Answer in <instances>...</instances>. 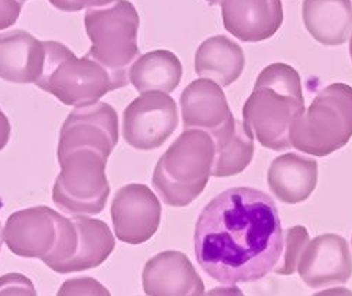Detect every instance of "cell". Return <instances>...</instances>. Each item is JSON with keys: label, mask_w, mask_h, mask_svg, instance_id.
<instances>
[{"label": "cell", "mask_w": 352, "mask_h": 296, "mask_svg": "<svg viewBox=\"0 0 352 296\" xmlns=\"http://www.w3.org/2000/svg\"><path fill=\"white\" fill-rule=\"evenodd\" d=\"M283 235L277 205L267 194L230 188L210 201L197 220V262L219 284L256 282L280 260Z\"/></svg>", "instance_id": "obj_1"}, {"label": "cell", "mask_w": 352, "mask_h": 296, "mask_svg": "<svg viewBox=\"0 0 352 296\" xmlns=\"http://www.w3.org/2000/svg\"><path fill=\"white\" fill-rule=\"evenodd\" d=\"M303 110L299 72L287 64L274 63L258 74L253 93L244 103L243 118L261 146L280 152L292 147L290 125Z\"/></svg>", "instance_id": "obj_2"}, {"label": "cell", "mask_w": 352, "mask_h": 296, "mask_svg": "<svg viewBox=\"0 0 352 296\" xmlns=\"http://www.w3.org/2000/svg\"><path fill=\"white\" fill-rule=\"evenodd\" d=\"M215 145L208 131L188 129L157 160L152 185L166 205L186 207L207 187L212 172Z\"/></svg>", "instance_id": "obj_3"}, {"label": "cell", "mask_w": 352, "mask_h": 296, "mask_svg": "<svg viewBox=\"0 0 352 296\" xmlns=\"http://www.w3.org/2000/svg\"><path fill=\"white\" fill-rule=\"evenodd\" d=\"M43 45L47 51L45 63L35 84L65 106L94 105L107 93L130 83L114 76L88 54L78 58L61 42L45 41Z\"/></svg>", "instance_id": "obj_4"}, {"label": "cell", "mask_w": 352, "mask_h": 296, "mask_svg": "<svg viewBox=\"0 0 352 296\" xmlns=\"http://www.w3.org/2000/svg\"><path fill=\"white\" fill-rule=\"evenodd\" d=\"M352 138V87L335 83L318 93L290 125L292 147L306 155L328 156Z\"/></svg>", "instance_id": "obj_5"}, {"label": "cell", "mask_w": 352, "mask_h": 296, "mask_svg": "<svg viewBox=\"0 0 352 296\" xmlns=\"http://www.w3.org/2000/svg\"><path fill=\"white\" fill-rule=\"evenodd\" d=\"M139 23V13L127 0H113L106 6L87 9L84 25L91 41L87 54L114 76L129 81V70L140 54Z\"/></svg>", "instance_id": "obj_6"}, {"label": "cell", "mask_w": 352, "mask_h": 296, "mask_svg": "<svg viewBox=\"0 0 352 296\" xmlns=\"http://www.w3.org/2000/svg\"><path fill=\"white\" fill-rule=\"evenodd\" d=\"M107 160L109 156L91 147L58 155L61 173L52 188V201L58 209L72 215H97L104 210L110 195Z\"/></svg>", "instance_id": "obj_7"}, {"label": "cell", "mask_w": 352, "mask_h": 296, "mask_svg": "<svg viewBox=\"0 0 352 296\" xmlns=\"http://www.w3.org/2000/svg\"><path fill=\"white\" fill-rule=\"evenodd\" d=\"M178 123V106L168 93H142L123 113V138L138 151H155L172 136Z\"/></svg>", "instance_id": "obj_8"}, {"label": "cell", "mask_w": 352, "mask_h": 296, "mask_svg": "<svg viewBox=\"0 0 352 296\" xmlns=\"http://www.w3.org/2000/svg\"><path fill=\"white\" fill-rule=\"evenodd\" d=\"M162 207L155 192L143 184L122 187L111 204L116 237L127 244L151 240L160 226Z\"/></svg>", "instance_id": "obj_9"}, {"label": "cell", "mask_w": 352, "mask_h": 296, "mask_svg": "<svg viewBox=\"0 0 352 296\" xmlns=\"http://www.w3.org/2000/svg\"><path fill=\"white\" fill-rule=\"evenodd\" d=\"M119 143V116L107 103L97 101L72 110L60 131L58 155L77 147H91L110 156Z\"/></svg>", "instance_id": "obj_10"}, {"label": "cell", "mask_w": 352, "mask_h": 296, "mask_svg": "<svg viewBox=\"0 0 352 296\" xmlns=\"http://www.w3.org/2000/svg\"><path fill=\"white\" fill-rule=\"evenodd\" d=\"M61 214L50 207H31L13 213L3 230V239L13 255L45 259L54 250L60 233Z\"/></svg>", "instance_id": "obj_11"}, {"label": "cell", "mask_w": 352, "mask_h": 296, "mask_svg": "<svg viewBox=\"0 0 352 296\" xmlns=\"http://www.w3.org/2000/svg\"><path fill=\"white\" fill-rule=\"evenodd\" d=\"M296 271L312 289L345 285L352 276V255L348 242L333 233L318 235L305 247Z\"/></svg>", "instance_id": "obj_12"}, {"label": "cell", "mask_w": 352, "mask_h": 296, "mask_svg": "<svg viewBox=\"0 0 352 296\" xmlns=\"http://www.w3.org/2000/svg\"><path fill=\"white\" fill-rule=\"evenodd\" d=\"M143 290L149 296H199L205 285L186 255L162 251L144 264Z\"/></svg>", "instance_id": "obj_13"}, {"label": "cell", "mask_w": 352, "mask_h": 296, "mask_svg": "<svg viewBox=\"0 0 352 296\" xmlns=\"http://www.w3.org/2000/svg\"><path fill=\"white\" fill-rule=\"evenodd\" d=\"M226 31L243 42H260L280 29L285 13L282 0H223Z\"/></svg>", "instance_id": "obj_14"}, {"label": "cell", "mask_w": 352, "mask_h": 296, "mask_svg": "<svg viewBox=\"0 0 352 296\" xmlns=\"http://www.w3.org/2000/svg\"><path fill=\"white\" fill-rule=\"evenodd\" d=\"M45 54L43 42L22 29L0 34V78L13 84H35Z\"/></svg>", "instance_id": "obj_15"}, {"label": "cell", "mask_w": 352, "mask_h": 296, "mask_svg": "<svg viewBox=\"0 0 352 296\" xmlns=\"http://www.w3.org/2000/svg\"><path fill=\"white\" fill-rule=\"evenodd\" d=\"M181 110L185 130L201 129L208 133L223 126L232 114L221 85L208 78H198L185 88Z\"/></svg>", "instance_id": "obj_16"}, {"label": "cell", "mask_w": 352, "mask_h": 296, "mask_svg": "<svg viewBox=\"0 0 352 296\" xmlns=\"http://www.w3.org/2000/svg\"><path fill=\"white\" fill-rule=\"evenodd\" d=\"M267 184L272 194L282 202H303L318 185V162L302 155L285 154L272 162Z\"/></svg>", "instance_id": "obj_17"}, {"label": "cell", "mask_w": 352, "mask_h": 296, "mask_svg": "<svg viewBox=\"0 0 352 296\" xmlns=\"http://www.w3.org/2000/svg\"><path fill=\"white\" fill-rule=\"evenodd\" d=\"M302 18L311 36L325 47H338L352 35L351 0H303Z\"/></svg>", "instance_id": "obj_18"}, {"label": "cell", "mask_w": 352, "mask_h": 296, "mask_svg": "<svg viewBox=\"0 0 352 296\" xmlns=\"http://www.w3.org/2000/svg\"><path fill=\"white\" fill-rule=\"evenodd\" d=\"M210 135L215 145L211 176L226 178L239 175L252 164L254 136L244 122L237 120L231 114L223 126L212 130Z\"/></svg>", "instance_id": "obj_19"}, {"label": "cell", "mask_w": 352, "mask_h": 296, "mask_svg": "<svg viewBox=\"0 0 352 296\" xmlns=\"http://www.w3.org/2000/svg\"><path fill=\"white\" fill-rule=\"evenodd\" d=\"M72 220L77 230L76 249L60 271L63 275L98 268L109 259L116 247L114 235L104 221L82 215Z\"/></svg>", "instance_id": "obj_20"}, {"label": "cell", "mask_w": 352, "mask_h": 296, "mask_svg": "<svg viewBox=\"0 0 352 296\" xmlns=\"http://www.w3.org/2000/svg\"><path fill=\"white\" fill-rule=\"evenodd\" d=\"M245 65L240 45L224 35L204 41L195 52V72L201 78L228 87L237 81Z\"/></svg>", "instance_id": "obj_21"}, {"label": "cell", "mask_w": 352, "mask_h": 296, "mask_svg": "<svg viewBox=\"0 0 352 296\" xmlns=\"http://www.w3.org/2000/svg\"><path fill=\"white\" fill-rule=\"evenodd\" d=\"M179 58L166 50H157L139 56L129 70V81L139 93H172L182 80Z\"/></svg>", "instance_id": "obj_22"}, {"label": "cell", "mask_w": 352, "mask_h": 296, "mask_svg": "<svg viewBox=\"0 0 352 296\" xmlns=\"http://www.w3.org/2000/svg\"><path fill=\"white\" fill-rule=\"evenodd\" d=\"M309 242V233H307V230L303 226H295L287 229L283 235L282 256L273 272L285 276L295 273L303 250Z\"/></svg>", "instance_id": "obj_23"}, {"label": "cell", "mask_w": 352, "mask_h": 296, "mask_svg": "<svg viewBox=\"0 0 352 296\" xmlns=\"http://www.w3.org/2000/svg\"><path fill=\"white\" fill-rule=\"evenodd\" d=\"M36 295L31 280L19 273H10L0 277V295Z\"/></svg>", "instance_id": "obj_24"}, {"label": "cell", "mask_w": 352, "mask_h": 296, "mask_svg": "<svg viewBox=\"0 0 352 296\" xmlns=\"http://www.w3.org/2000/svg\"><path fill=\"white\" fill-rule=\"evenodd\" d=\"M113 0H50V3L61 12H80L82 9L106 6Z\"/></svg>", "instance_id": "obj_25"}, {"label": "cell", "mask_w": 352, "mask_h": 296, "mask_svg": "<svg viewBox=\"0 0 352 296\" xmlns=\"http://www.w3.org/2000/svg\"><path fill=\"white\" fill-rule=\"evenodd\" d=\"M21 12V0H0V31L16 23Z\"/></svg>", "instance_id": "obj_26"}, {"label": "cell", "mask_w": 352, "mask_h": 296, "mask_svg": "<svg viewBox=\"0 0 352 296\" xmlns=\"http://www.w3.org/2000/svg\"><path fill=\"white\" fill-rule=\"evenodd\" d=\"M10 133H12V127H10V122L8 116L0 109V151H3L9 139H10Z\"/></svg>", "instance_id": "obj_27"}, {"label": "cell", "mask_w": 352, "mask_h": 296, "mask_svg": "<svg viewBox=\"0 0 352 296\" xmlns=\"http://www.w3.org/2000/svg\"><path fill=\"white\" fill-rule=\"evenodd\" d=\"M2 244H3V230H2V224H0V250H2Z\"/></svg>", "instance_id": "obj_28"}, {"label": "cell", "mask_w": 352, "mask_h": 296, "mask_svg": "<svg viewBox=\"0 0 352 296\" xmlns=\"http://www.w3.org/2000/svg\"><path fill=\"white\" fill-rule=\"evenodd\" d=\"M207 2H208L210 5H218V3H221L223 0H207Z\"/></svg>", "instance_id": "obj_29"}, {"label": "cell", "mask_w": 352, "mask_h": 296, "mask_svg": "<svg viewBox=\"0 0 352 296\" xmlns=\"http://www.w3.org/2000/svg\"><path fill=\"white\" fill-rule=\"evenodd\" d=\"M349 55H351V59H352V35H351V41H349Z\"/></svg>", "instance_id": "obj_30"}, {"label": "cell", "mask_w": 352, "mask_h": 296, "mask_svg": "<svg viewBox=\"0 0 352 296\" xmlns=\"http://www.w3.org/2000/svg\"><path fill=\"white\" fill-rule=\"evenodd\" d=\"M21 2H23V0H21Z\"/></svg>", "instance_id": "obj_31"}]
</instances>
